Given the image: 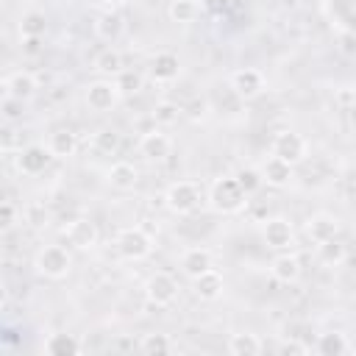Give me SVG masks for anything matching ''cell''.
Instances as JSON below:
<instances>
[{
	"instance_id": "obj_15",
	"label": "cell",
	"mask_w": 356,
	"mask_h": 356,
	"mask_svg": "<svg viewBox=\"0 0 356 356\" xmlns=\"http://www.w3.org/2000/svg\"><path fill=\"white\" fill-rule=\"evenodd\" d=\"M147 72H150V78H153L156 83H170V81L178 78V72H181V61H178L175 53L161 50V53H156V56L150 58Z\"/></svg>"
},
{
	"instance_id": "obj_24",
	"label": "cell",
	"mask_w": 356,
	"mask_h": 356,
	"mask_svg": "<svg viewBox=\"0 0 356 356\" xmlns=\"http://www.w3.org/2000/svg\"><path fill=\"white\" fill-rule=\"evenodd\" d=\"M314 350L320 356H342V353L350 350V342H348V337L342 331H328V334H320L317 337Z\"/></svg>"
},
{
	"instance_id": "obj_16",
	"label": "cell",
	"mask_w": 356,
	"mask_h": 356,
	"mask_svg": "<svg viewBox=\"0 0 356 356\" xmlns=\"http://www.w3.org/2000/svg\"><path fill=\"white\" fill-rule=\"evenodd\" d=\"M259 170H261L264 184L273 186V189H284V186L292 181V164H286L284 159H278V156H273V153L261 161Z\"/></svg>"
},
{
	"instance_id": "obj_20",
	"label": "cell",
	"mask_w": 356,
	"mask_h": 356,
	"mask_svg": "<svg viewBox=\"0 0 356 356\" xmlns=\"http://www.w3.org/2000/svg\"><path fill=\"white\" fill-rule=\"evenodd\" d=\"M192 284H195V295L200 298V300H217L220 295H222V289H225V278L211 267V270H206L203 275H197V278H192Z\"/></svg>"
},
{
	"instance_id": "obj_7",
	"label": "cell",
	"mask_w": 356,
	"mask_h": 356,
	"mask_svg": "<svg viewBox=\"0 0 356 356\" xmlns=\"http://www.w3.org/2000/svg\"><path fill=\"white\" fill-rule=\"evenodd\" d=\"M86 106L92 108V111H97V114H106V111H111L117 103H120V89H117V83H114V78H100V81H92L89 86H86Z\"/></svg>"
},
{
	"instance_id": "obj_25",
	"label": "cell",
	"mask_w": 356,
	"mask_h": 356,
	"mask_svg": "<svg viewBox=\"0 0 356 356\" xmlns=\"http://www.w3.org/2000/svg\"><path fill=\"white\" fill-rule=\"evenodd\" d=\"M44 353H50V356H75V353H81V342L72 334H50L44 339Z\"/></svg>"
},
{
	"instance_id": "obj_41",
	"label": "cell",
	"mask_w": 356,
	"mask_h": 356,
	"mask_svg": "<svg viewBox=\"0 0 356 356\" xmlns=\"http://www.w3.org/2000/svg\"><path fill=\"white\" fill-rule=\"evenodd\" d=\"M114 348H117V350H134V348H139V345H134V339H125V337H122V339L114 342Z\"/></svg>"
},
{
	"instance_id": "obj_26",
	"label": "cell",
	"mask_w": 356,
	"mask_h": 356,
	"mask_svg": "<svg viewBox=\"0 0 356 356\" xmlns=\"http://www.w3.org/2000/svg\"><path fill=\"white\" fill-rule=\"evenodd\" d=\"M197 14H200V3H197V0H172V3L167 6V17H170L172 22H178V25L195 22Z\"/></svg>"
},
{
	"instance_id": "obj_33",
	"label": "cell",
	"mask_w": 356,
	"mask_h": 356,
	"mask_svg": "<svg viewBox=\"0 0 356 356\" xmlns=\"http://www.w3.org/2000/svg\"><path fill=\"white\" fill-rule=\"evenodd\" d=\"M234 175H236L239 186H242L248 195H256V192L264 186V178H261V170H259V167H239Z\"/></svg>"
},
{
	"instance_id": "obj_4",
	"label": "cell",
	"mask_w": 356,
	"mask_h": 356,
	"mask_svg": "<svg viewBox=\"0 0 356 356\" xmlns=\"http://www.w3.org/2000/svg\"><path fill=\"white\" fill-rule=\"evenodd\" d=\"M200 197H203V192L195 181H175L164 192V203L172 214H192L200 206Z\"/></svg>"
},
{
	"instance_id": "obj_42",
	"label": "cell",
	"mask_w": 356,
	"mask_h": 356,
	"mask_svg": "<svg viewBox=\"0 0 356 356\" xmlns=\"http://www.w3.org/2000/svg\"><path fill=\"white\" fill-rule=\"evenodd\" d=\"M348 122H350V128L356 131V100L348 106Z\"/></svg>"
},
{
	"instance_id": "obj_12",
	"label": "cell",
	"mask_w": 356,
	"mask_h": 356,
	"mask_svg": "<svg viewBox=\"0 0 356 356\" xmlns=\"http://www.w3.org/2000/svg\"><path fill=\"white\" fill-rule=\"evenodd\" d=\"M64 236H67V242L75 250H92L97 245V236L100 234H97V225L89 217H78V220H72V222L64 225Z\"/></svg>"
},
{
	"instance_id": "obj_2",
	"label": "cell",
	"mask_w": 356,
	"mask_h": 356,
	"mask_svg": "<svg viewBox=\"0 0 356 356\" xmlns=\"http://www.w3.org/2000/svg\"><path fill=\"white\" fill-rule=\"evenodd\" d=\"M114 248H117V253H120L122 259H128V261H142V259H147V256L153 253V236H150L142 225H128V228H122V231L117 234Z\"/></svg>"
},
{
	"instance_id": "obj_14",
	"label": "cell",
	"mask_w": 356,
	"mask_h": 356,
	"mask_svg": "<svg viewBox=\"0 0 356 356\" xmlns=\"http://www.w3.org/2000/svg\"><path fill=\"white\" fill-rule=\"evenodd\" d=\"M306 236H309L314 245H323V242L339 236V220H337L334 214H325V211L312 214L309 222H306Z\"/></svg>"
},
{
	"instance_id": "obj_44",
	"label": "cell",
	"mask_w": 356,
	"mask_h": 356,
	"mask_svg": "<svg viewBox=\"0 0 356 356\" xmlns=\"http://www.w3.org/2000/svg\"><path fill=\"white\" fill-rule=\"evenodd\" d=\"M167 3H172V0H167Z\"/></svg>"
},
{
	"instance_id": "obj_37",
	"label": "cell",
	"mask_w": 356,
	"mask_h": 356,
	"mask_svg": "<svg viewBox=\"0 0 356 356\" xmlns=\"http://www.w3.org/2000/svg\"><path fill=\"white\" fill-rule=\"evenodd\" d=\"M278 350H281L284 356H306V353H309V345H303V342H298V339H284Z\"/></svg>"
},
{
	"instance_id": "obj_10",
	"label": "cell",
	"mask_w": 356,
	"mask_h": 356,
	"mask_svg": "<svg viewBox=\"0 0 356 356\" xmlns=\"http://www.w3.org/2000/svg\"><path fill=\"white\" fill-rule=\"evenodd\" d=\"M261 236H264V245L273 248V250H286L289 245H295V228H292V222L286 217H270V220H264Z\"/></svg>"
},
{
	"instance_id": "obj_8",
	"label": "cell",
	"mask_w": 356,
	"mask_h": 356,
	"mask_svg": "<svg viewBox=\"0 0 356 356\" xmlns=\"http://www.w3.org/2000/svg\"><path fill=\"white\" fill-rule=\"evenodd\" d=\"M53 159H56V156L50 153L47 145H25V147L17 150L14 164H17L19 175H42V172L50 167Z\"/></svg>"
},
{
	"instance_id": "obj_38",
	"label": "cell",
	"mask_w": 356,
	"mask_h": 356,
	"mask_svg": "<svg viewBox=\"0 0 356 356\" xmlns=\"http://www.w3.org/2000/svg\"><path fill=\"white\" fill-rule=\"evenodd\" d=\"M14 220H17V209H14V203H11V200H3V206H0V222H3V228L8 231V228L14 225Z\"/></svg>"
},
{
	"instance_id": "obj_6",
	"label": "cell",
	"mask_w": 356,
	"mask_h": 356,
	"mask_svg": "<svg viewBox=\"0 0 356 356\" xmlns=\"http://www.w3.org/2000/svg\"><path fill=\"white\" fill-rule=\"evenodd\" d=\"M178 289H181L178 281H175L170 273H164V270L153 273V275L145 281V298H147V303L156 306V309L172 306L175 298H178Z\"/></svg>"
},
{
	"instance_id": "obj_31",
	"label": "cell",
	"mask_w": 356,
	"mask_h": 356,
	"mask_svg": "<svg viewBox=\"0 0 356 356\" xmlns=\"http://www.w3.org/2000/svg\"><path fill=\"white\" fill-rule=\"evenodd\" d=\"M114 83H117L120 95H136V92L142 89L145 78H142V72H136V70H128V67H122V70H120V72L114 75Z\"/></svg>"
},
{
	"instance_id": "obj_32",
	"label": "cell",
	"mask_w": 356,
	"mask_h": 356,
	"mask_svg": "<svg viewBox=\"0 0 356 356\" xmlns=\"http://www.w3.org/2000/svg\"><path fill=\"white\" fill-rule=\"evenodd\" d=\"M44 31H47V19H44L42 11L22 14V19H19V33L22 36H44Z\"/></svg>"
},
{
	"instance_id": "obj_36",
	"label": "cell",
	"mask_w": 356,
	"mask_h": 356,
	"mask_svg": "<svg viewBox=\"0 0 356 356\" xmlns=\"http://www.w3.org/2000/svg\"><path fill=\"white\" fill-rule=\"evenodd\" d=\"M184 114L189 117V120H206V114H209V103L206 100H200V97H195V100H189L186 106H184Z\"/></svg>"
},
{
	"instance_id": "obj_17",
	"label": "cell",
	"mask_w": 356,
	"mask_h": 356,
	"mask_svg": "<svg viewBox=\"0 0 356 356\" xmlns=\"http://www.w3.org/2000/svg\"><path fill=\"white\" fill-rule=\"evenodd\" d=\"M211 267H214V256H211L209 248H186L181 253V270L189 278H197V275H203Z\"/></svg>"
},
{
	"instance_id": "obj_13",
	"label": "cell",
	"mask_w": 356,
	"mask_h": 356,
	"mask_svg": "<svg viewBox=\"0 0 356 356\" xmlns=\"http://www.w3.org/2000/svg\"><path fill=\"white\" fill-rule=\"evenodd\" d=\"M36 78H33V72H28V70H17V72H11L6 81H3V95L6 97H17V100H31L33 95H36Z\"/></svg>"
},
{
	"instance_id": "obj_5",
	"label": "cell",
	"mask_w": 356,
	"mask_h": 356,
	"mask_svg": "<svg viewBox=\"0 0 356 356\" xmlns=\"http://www.w3.org/2000/svg\"><path fill=\"white\" fill-rule=\"evenodd\" d=\"M270 153L273 156H278V159H284L286 164H300L303 159H306V153H309V142L298 134V131H289V128H284V131H278L275 136H273V142H270Z\"/></svg>"
},
{
	"instance_id": "obj_19",
	"label": "cell",
	"mask_w": 356,
	"mask_h": 356,
	"mask_svg": "<svg viewBox=\"0 0 356 356\" xmlns=\"http://www.w3.org/2000/svg\"><path fill=\"white\" fill-rule=\"evenodd\" d=\"M95 33H97V39H103V42H117V39L125 33V19H122V14L114 11V8L103 11V14L95 19Z\"/></svg>"
},
{
	"instance_id": "obj_39",
	"label": "cell",
	"mask_w": 356,
	"mask_h": 356,
	"mask_svg": "<svg viewBox=\"0 0 356 356\" xmlns=\"http://www.w3.org/2000/svg\"><path fill=\"white\" fill-rule=\"evenodd\" d=\"M22 53L25 56H39L42 53V36H22Z\"/></svg>"
},
{
	"instance_id": "obj_11",
	"label": "cell",
	"mask_w": 356,
	"mask_h": 356,
	"mask_svg": "<svg viewBox=\"0 0 356 356\" xmlns=\"http://www.w3.org/2000/svg\"><path fill=\"white\" fill-rule=\"evenodd\" d=\"M231 89L236 97L242 100H253L264 92V75L256 70V67H242L231 75Z\"/></svg>"
},
{
	"instance_id": "obj_34",
	"label": "cell",
	"mask_w": 356,
	"mask_h": 356,
	"mask_svg": "<svg viewBox=\"0 0 356 356\" xmlns=\"http://www.w3.org/2000/svg\"><path fill=\"white\" fill-rule=\"evenodd\" d=\"M92 142H95V147H97L100 153H108V156H114V153L120 150V134H117V131H111V128L97 131Z\"/></svg>"
},
{
	"instance_id": "obj_28",
	"label": "cell",
	"mask_w": 356,
	"mask_h": 356,
	"mask_svg": "<svg viewBox=\"0 0 356 356\" xmlns=\"http://www.w3.org/2000/svg\"><path fill=\"white\" fill-rule=\"evenodd\" d=\"M150 117H153V122H156V125L167 128V125H175V122L184 117V108H181L178 103H172V100H159V103L153 106Z\"/></svg>"
},
{
	"instance_id": "obj_23",
	"label": "cell",
	"mask_w": 356,
	"mask_h": 356,
	"mask_svg": "<svg viewBox=\"0 0 356 356\" xmlns=\"http://www.w3.org/2000/svg\"><path fill=\"white\" fill-rule=\"evenodd\" d=\"M228 350L234 356H259L264 350V345H261V339L256 334L242 331V334H231L228 337Z\"/></svg>"
},
{
	"instance_id": "obj_27",
	"label": "cell",
	"mask_w": 356,
	"mask_h": 356,
	"mask_svg": "<svg viewBox=\"0 0 356 356\" xmlns=\"http://www.w3.org/2000/svg\"><path fill=\"white\" fill-rule=\"evenodd\" d=\"M317 259L325 264V267H339L345 259H348V248L339 242V236L317 245Z\"/></svg>"
},
{
	"instance_id": "obj_29",
	"label": "cell",
	"mask_w": 356,
	"mask_h": 356,
	"mask_svg": "<svg viewBox=\"0 0 356 356\" xmlns=\"http://www.w3.org/2000/svg\"><path fill=\"white\" fill-rule=\"evenodd\" d=\"M139 350L150 353V356H161V353H172L175 342L170 339V334H145L139 339Z\"/></svg>"
},
{
	"instance_id": "obj_43",
	"label": "cell",
	"mask_w": 356,
	"mask_h": 356,
	"mask_svg": "<svg viewBox=\"0 0 356 356\" xmlns=\"http://www.w3.org/2000/svg\"><path fill=\"white\" fill-rule=\"evenodd\" d=\"M103 3H106L108 8H120V6H128L131 0H103Z\"/></svg>"
},
{
	"instance_id": "obj_21",
	"label": "cell",
	"mask_w": 356,
	"mask_h": 356,
	"mask_svg": "<svg viewBox=\"0 0 356 356\" xmlns=\"http://www.w3.org/2000/svg\"><path fill=\"white\" fill-rule=\"evenodd\" d=\"M106 178H108V184H111L114 189L128 192V189H134V186L139 184V170H136L131 161H114V164L108 167Z\"/></svg>"
},
{
	"instance_id": "obj_40",
	"label": "cell",
	"mask_w": 356,
	"mask_h": 356,
	"mask_svg": "<svg viewBox=\"0 0 356 356\" xmlns=\"http://www.w3.org/2000/svg\"><path fill=\"white\" fill-rule=\"evenodd\" d=\"M203 8L209 14H214V17H220V14H225L231 8V0H203Z\"/></svg>"
},
{
	"instance_id": "obj_9",
	"label": "cell",
	"mask_w": 356,
	"mask_h": 356,
	"mask_svg": "<svg viewBox=\"0 0 356 356\" xmlns=\"http://www.w3.org/2000/svg\"><path fill=\"white\" fill-rule=\"evenodd\" d=\"M170 153H172V139H170L164 131L153 128V131L142 134V139H139V156H142L145 161L159 164V161H164Z\"/></svg>"
},
{
	"instance_id": "obj_18",
	"label": "cell",
	"mask_w": 356,
	"mask_h": 356,
	"mask_svg": "<svg viewBox=\"0 0 356 356\" xmlns=\"http://www.w3.org/2000/svg\"><path fill=\"white\" fill-rule=\"evenodd\" d=\"M270 275L278 284H295L300 278V259L295 253H278L270 261Z\"/></svg>"
},
{
	"instance_id": "obj_35",
	"label": "cell",
	"mask_w": 356,
	"mask_h": 356,
	"mask_svg": "<svg viewBox=\"0 0 356 356\" xmlns=\"http://www.w3.org/2000/svg\"><path fill=\"white\" fill-rule=\"evenodd\" d=\"M22 217H25V222H28V225L42 228V225H47L50 211H47V206H44V203H28V206H25V211H22Z\"/></svg>"
},
{
	"instance_id": "obj_1",
	"label": "cell",
	"mask_w": 356,
	"mask_h": 356,
	"mask_svg": "<svg viewBox=\"0 0 356 356\" xmlns=\"http://www.w3.org/2000/svg\"><path fill=\"white\" fill-rule=\"evenodd\" d=\"M248 197L250 195L239 186L236 175H220V178H214L211 186H209V195H206L211 211H217V214H239L242 209H248V203H250Z\"/></svg>"
},
{
	"instance_id": "obj_30",
	"label": "cell",
	"mask_w": 356,
	"mask_h": 356,
	"mask_svg": "<svg viewBox=\"0 0 356 356\" xmlns=\"http://www.w3.org/2000/svg\"><path fill=\"white\" fill-rule=\"evenodd\" d=\"M95 70H97L100 75H108V78H114V75L122 70V56H120L117 50L106 47V50H100V53L95 56Z\"/></svg>"
},
{
	"instance_id": "obj_3",
	"label": "cell",
	"mask_w": 356,
	"mask_h": 356,
	"mask_svg": "<svg viewBox=\"0 0 356 356\" xmlns=\"http://www.w3.org/2000/svg\"><path fill=\"white\" fill-rule=\"evenodd\" d=\"M33 267H36V273H42L44 278L61 281V278H67L70 270H72V256H70L67 248H61V245H44V248H39V253H36V259H33Z\"/></svg>"
},
{
	"instance_id": "obj_22",
	"label": "cell",
	"mask_w": 356,
	"mask_h": 356,
	"mask_svg": "<svg viewBox=\"0 0 356 356\" xmlns=\"http://www.w3.org/2000/svg\"><path fill=\"white\" fill-rule=\"evenodd\" d=\"M47 147H50V153L56 159H70L78 150V134L70 131V128H58V131H53L47 136Z\"/></svg>"
}]
</instances>
